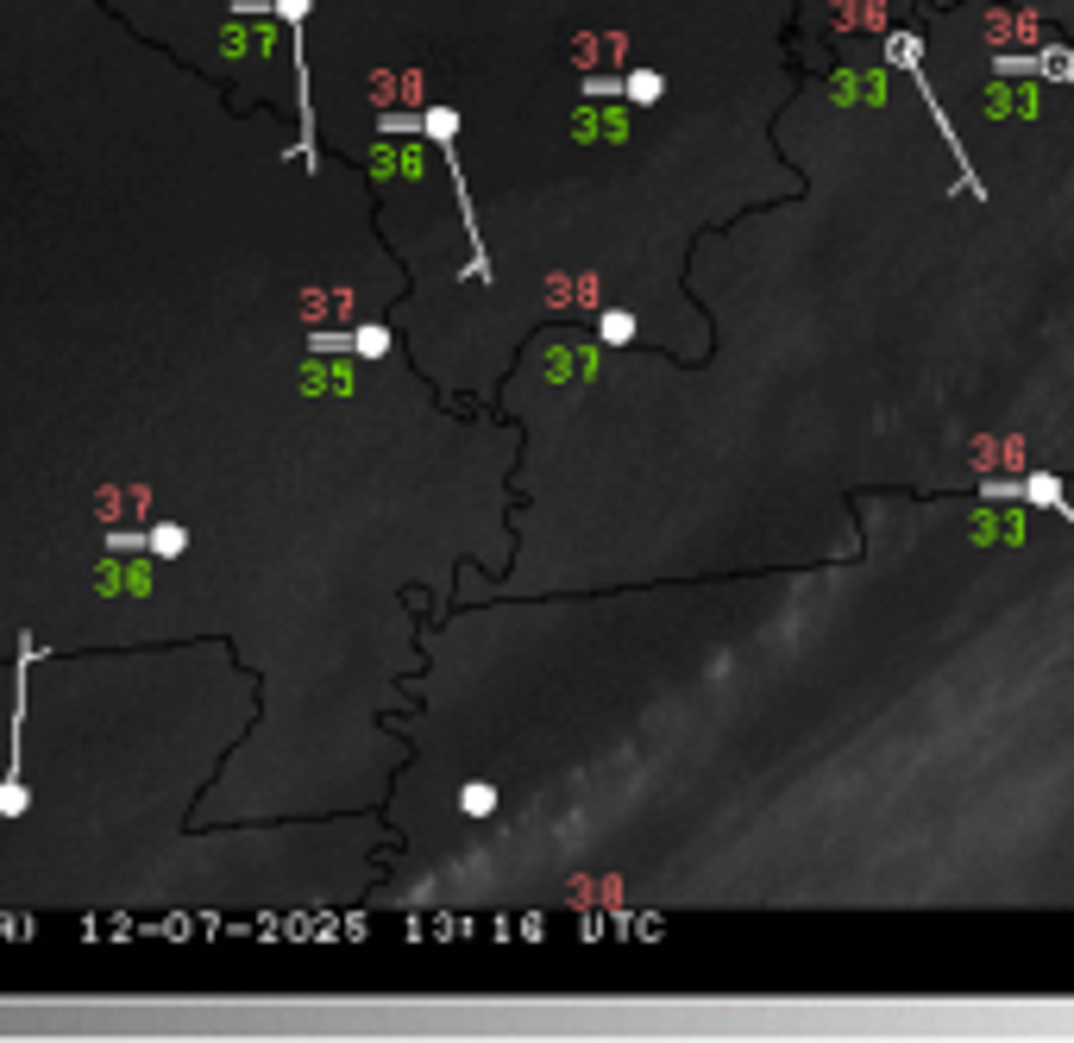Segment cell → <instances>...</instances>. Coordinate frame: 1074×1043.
<instances>
[{
  "label": "cell",
  "mask_w": 1074,
  "mask_h": 1043,
  "mask_svg": "<svg viewBox=\"0 0 1074 1043\" xmlns=\"http://www.w3.org/2000/svg\"><path fill=\"white\" fill-rule=\"evenodd\" d=\"M1000 76H1030V82H1069L1074 88V57L1069 45H1050V51H1005L993 57Z\"/></svg>",
  "instance_id": "obj_1"
},
{
  "label": "cell",
  "mask_w": 1074,
  "mask_h": 1043,
  "mask_svg": "<svg viewBox=\"0 0 1074 1043\" xmlns=\"http://www.w3.org/2000/svg\"><path fill=\"white\" fill-rule=\"evenodd\" d=\"M987 497H1005V503H1025V509H1055V515L1074 529V503L1062 497V484H1055L1050 472H1030V478H1012V484H987Z\"/></svg>",
  "instance_id": "obj_2"
},
{
  "label": "cell",
  "mask_w": 1074,
  "mask_h": 1043,
  "mask_svg": "<svg viewBox=\"0 0 1074 1043\" xmlns=\"http://www.w3.org/2000/svg\"><path fill=\"white\" fill-rule=\"evenodd\" d=\"M886 76H893L886 63H880V70H836L829 95H836L842 107H854V102H886Z\"/></svg>",
  "instance_id": "obj_3"
},
{
  "label": "cell",
  "mask_w": 1074,
  "mask_h": 1043,
  "mask_svg": "<svg viewBox=\"0 0 1074 1043\" xmlns=\"http://www.w3.org/2000/svg\"><path fill=\"white\" fill-rule=\"evenodd\" d=\"M1030 515H1005V509H980L975 515V541H1025Z\"/></svg>",
  "instance_id": "obj_4"
},
{
  "label": "cell",
  "mask_w": 1074,
  "mask_h": 1043,
  "mask_svg": "<svg viewBox=\"0 0 1074 1043\" xmlns=\"http://www.w3.org/2000/svg\"><path fill=\"white\" fill-rule=\"evenodd\" d=\"M145 547L157 554V560H176V554L189 547V529H176V522H157V529L145 535Z\"/></svg>",
  "instance_id": "obj_5"
},
{
  "label": "cell",
  "mask_w": 1074,
  "mask_h": 1043,
  "mask_svg": "<svg viewBox=\"0 0 1074 1043\" xmlns=\"http://www.w3.org/2000/svg\"><path fill=\"white\" fill-rule=\"evenodd\" d=\"M346 346H352L358 358H383V353H390V328H377V321H371V328H358V333H352Z\"/></svg>",
  "instance_id": "obj_6"
},
{
  "label": "cell",
  "mask_w": 1074,
  "mask_h": 1043,
  "mask_svg": "<svg viewBox=\"0 0 1074 1043\" xmlns=\"http://www.w3.org/2000/svg\"><path fill=\"white\" fill-rule=\"evenodd\" d=\"M660 88H666V82L653 76V70H635V76H623V95H628V102H641V107L660 102Z\"/></svg>",
  "instance_id": "obj_7"
},
{
  "label": "cell",
  "mask_w": 1074,
  "mask_h": 1043,
  "mask_svg": "<svg viewBox=\"0 0 1074 1043\" xmlns=\"http://www.w3.org/2000/svg\"><path fill=\"white\" fill-rule=\"evenodd\" d=\"M145 579H151V572H145V566H101V591H139V585H145Z\"/></svg>",
  "instance_id": "obj_8"
},
{
  "label": "cell",
  "mask_w": 1074,
  "mask_h": 1043,
  "mask_svg": "<svg viewBox=\"0 0 1074 1043\" xmlns=\"http://www.w3.org/2000/svg\"><path fill=\"white\" fill-rule=\"evenodd\" d=\"M603 340H610V346H628V340H635V321H628V315H603Z\"/></svg>",
  "instance_id": "obj_9"
},
{
  "label": "cell",
  "mask_w": 1074,
  "mask_h": 1043,
  "mask_svg": "<svg viewBox=\"0 0 1074 1043\" xmlns=\"http://www.w3.org/2000/svg\"><path fill=\"white\" fill-rule=\"evenodd\" d=\"M452 132H459V120H452L447 107H434V114H427V139H440V145H447Z\"/></svg>",
  "instance_id": "obj_10"
},
{
  "label": "cell",
  "mask_w": 1074,
  "mask_h": 1043,
  "mask_svg": "<svg viewBox=\"0 0 1074 1043\" xmlns=\"http://www.w3.org/2000/svg\"><path fill=\"white\" fill-rule=\"evenodd\" d=\"M465 811H472V817L497 811V792H491V786H465Z\"/></svg>",
  "instance_id": "obj_11"
},
{
  "label": "cell",
  "mask_w": 1074,
  "mask_h": 1043,
  "mask_svg": "<svg viewBox=\"0 0 1074 1043\" xmlns=\"http://www.w3.org/2000/svg\"><path fill=\"white\" fill-rule=\"evenodd\" d=\"M25 811V786H0V817H20Z\"/></svg>",
  "instance_id": "obj_12"
}]
</instances>
